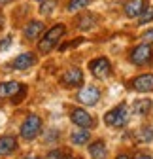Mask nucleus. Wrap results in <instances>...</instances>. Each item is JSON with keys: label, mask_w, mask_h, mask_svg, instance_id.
Wrapping results in <instances>:
<instances>
[{"label": "nucleus", "mask_w": 153, "mask_h": 159, "mask_svg": "<svg viewBox=\"0 0 153 159\" xmlns=\"http://www.w3.org/2000/svg\"><path fill=\"white\" fill-rule=\"evenodd\" d=\"M64 30H66L64 25H55V27H51V29L44 34V38L40 40V44H38V49H40L42 53H49V51L55 48V44L63 38Z\"/></svg>", "instance_id": "nucleus-1"}, {"label": "nucleus", "mask_w": 153, "mask_h": 159, "mask_svg": "<svg viewBox=\"0 0 153 159\" xmlns=\"http://www.w3.org/2000/svg\"><path fill=\"white\" fill-rule=\"evenodd\" d=\"M127 119H129V108L125 104H119L104 116V123L108 127H123L127 123Z\"/></svg>", "instance_id": "nucleus-2"}, {"label": "nucleus", "mask_w": 153, "mask_h": 159, "mask_svg": "<svg viewBox=\"0 0 153 159\" xmlns=\"http://www.w3.org/2000/svg\"><path fill=\"white\" fill-rule=\"evenodd\" d=\"M40 129H42V119L36 114H30L23 121V125H21V136L25 138V140H32L34 136H38Z\"/></svg>", "instance_id": "nucleus-3"}, {"label": "nucleus", "mask_w": 153, "mask_h": 159, "mask_svg": "<svg viewBox=\"0 0 153 159\" xmlns=\"http://www.w3.org/2000/svg\"><path fill=\"white\" fill-rule=\"evenodd\" d=\"M89 70H91V74L94 78L104 80V78H108L111 74V65H110V61L106 57H97V59H93L89 63Z\"/></svg>", "instance_id": "nucleus-4"}, {"label": "nucleus", "mask_w": 153, "mask_h": 159, "mask_svg": "<svg viewBox=\"0 0 153 159\" xmlns=\"http://www.w3.org/2000/svg\"><path fill=\"white\" fill-rule=\"evenodd\" d=\"M151 59H153V51H151L149 44H140L130 51V61L134 65H140V66L147 65V63H151Z\"/></svg>", "instance_id": "nucleus-5"}, {"label": "nucleus", "mask_w": 153, "mask_h": 159, "mask_svg": "<svg viewBox=\"0 0 153 159\" xmlns=\"http://www.w3.org/2000/svg\"><path fill=\"white\" fill-rule=\"evenodd\" d=\"M76 98H78L81 104H85V106H94L98 102V98H100V91L97 87H93V85H87V87H81L78 91Z\"/></svg>", "instance_id": "nucleus-6"}, {"label": "nucleus", "mask_w": 153, "mask_h": 159, "mask_svg": "<svg viewBox=\"0 0 153 159\" xmlns=\"http://www.w3.org/2000/svg\"><path fill=\"white\" fill-rule=\"evenodd\" d=\"M25 93V87L21 84L17 82H4L0 84V98H15V101H19V95Z\"/></svg>", "instance_id": "nucleus-7"}, {"label": "nucleus", "mask_w": 153, "mask_h": 159, "mask_svg": "<svg viewBox=\"0 0 153 159\" xmlns=\"http://www.w3.org/2000/svg\"><path fill=\"white\" fill-rule=\"evenodd\" d=\"M70 119L78 125L80 129H91L93 125H94V119L91 117V114H87L85 110H81V108H74L72 112H70Z\"/></svg>", "instance_id": "nucleus-8"}, {"label": "nucleus", "mask_w": 153, "mask_h": 159, "mask_svg": "<svg viewBox=\"0 0 153 159\" xmlns=\"http://www.w3.org/2000/svg\"><path fill=\"white\" fill-rule=\"evenodd\" d=\"M61 82H63V85H68V87L81 85V84H83V72H81L80 68H68V70L61 76Z\"/></svg>", "instance_id": "nucleus-9"}, {"label": "nucleus", "mask_w": 153, "mask_h": 159, "mask_svg": "<svg viewBox=\"0 0 153 159\" xmlns=\"http://www.w3.org/2000/svg\"><path fill=\"white\" fill-rule=\"evenodd\" d=\"M130 85H132V89H134V91H140V93L153 91V74H142V76L134 78Z\"/></svg>", "instance_id": "nucleus-10"}, {"label": "nucleus", "mask_w": 153, "mask_h": 159, "mask_svg": "<svg viewBox=\"0 0 153 159\" xmlns=\"http://www.w3.org/2000/svg\"><path fill=\"white\" fill-rule=\"evenodd\" d=\"M34 63H36V55L30 53V51H27V53L17 55V57H15V61L11 63V66H13L15 70H27V68H30Z\"/></svg>", "instance_id": "nucleus-11"}, {"label": "nucleus", "mask_w": 153, "mask_h": 159, "mask_svg": "<svg viewBox=\"0 0 153 159\" xmlns=\"http://www.w3.org/2000/svg\"><path fill=\"white\" fill-rule=\"evenodd\" d=\"M146 6H147V0H130V2L125 4V13L127 17H140Z\"/></svg>", "instance_id": "nucleus-12"}, {"label": "nucleus", "mask_w": 153, "mask_h": 159, "mask_svg": "<svg viewBox=\"0 0 153 159\" xmlns=\"http://www.w3.org/2000/svg\"><path fill=\"white\" fill-rule=\"evenodd\" d=\"M17 148V140H15V136L11 134H6L0 138V155H10L11 152H15Z\"/></svg>", "instance_id": "nucleus-13"}, {"label": "nucleus", "mask_w": 153, "mask_h": 159, "mask_svg": "<svg viewBox=\"0 0 153 159\" xmlns=\"http://www.w3.org/2000/svg\"><path fill=\"white\" fill-rule=\"evenodd\" d=\"M89 153H91L93 159H106L108 157V148L102 140H97L89 146Z\"/></svg>", "instance_id": "nucleus-14"}, {"label": "nucleus", "mask_w": 153, "mask_h": 159, "mask_svg": "<svg viewBox=\"0 0 153 159\" xmlns=\"http://www.w3.org/2000/svg\"><path fill=\"white\" fill-rule=\"evenodd\" d=\"M42 30H44V23L42 21H30L25 27V38L27 40H36L42 34Z\"/></svg>", "instance_id": "nucleus-15"}, {"label": "nucleus", "mask_w": 153, "mask_h": 159, "mask_svg": "<svg viewBox=\"0 0 153 159\" xmlns=\"http://www.w3.org/2000/svg\"><path fill=\"white\" fill-rule=\"evenodd\" d=\"M149 110H151V98H140L132 104V112L138 116H146Z\"/></svg>", "instance_id": "nucleus-16"}, {"label": "nucleus", "mask_w": 153, "mask_h": 159, "mask_svg": "<svg viewBox=\"0 0 153 159\" xmlns=\"http://www.w3.org/2000/svg\"><path fill=\"white\" fill-rule=\"evenodd\" d=\"M97 21H98V17L94 15V13H85V15H81V17L78 19V29L87 30V29L94 27V23H97Z\"/></svg>", "instance_id": "nucleus-17"}, {"label": "nucleus", "mask_w": 153, "mask_h": 159, "mask_svg": "<svg viewBox=\"0 0 153 159\" xmlns=\"http://www.w3.org/2000/svg\"><path fill=\"white\" fill-rule=\"evenodd\" d=\"M89 140V129H78L72 133V144L76 146H81Z\"/></svg>", "instance_id": "nucleus-18"}, {"label": "nucleus", "mask_w": 153, "mask_h": 159, "mask_svg": "<svg viewBox=\"0 0 153 159\" xmlns=\"http://www.w3.org/2000/svg\"><path fill=\"white\" fill-rule=\"evenodd\" d=\"M153 138V129L151 127H140L138 129V140L140 142H149Z\"/></svg>", "instance_id": "nucleus-19"}, {"label": "nucleus", "mask_w": 153, "mask_h": 159, "mask_svg": "<svg viewBox=\"0 0 153 159\" xmlns=\"http://www.w3.org/2000/svg\"><path fill=\"white\" fill-rule=\"evenodd\" d=\"M91 4V0H70L68 2V11H78L81 8H87Z\"/></svg>", "instance_id": "nucleus-20"}, {"label": "nucleus", "mask_w": 153, "mask_h": 159, "mask_svg": "<svg viewBox=\"0 0 153 159\" xmlns=\"http://www.w3.org/2000/svg\"><path fill=\"white\" fill-rule=\"evenodd\" d=\"M149 21H153V6H147V8L140 13V25H146V23H149Z\"/></svg>", "instance_id": "nucleus-21"}, {"label": "nucleus", "mask_w": 153, "mask_h": 159, "mask_svg": "<svg viewBox=\"0 0 153 159\" xmlns=\"http://www.w3.org/2000/svg\"><path fill=\"white\" fill-rule=\"evenodd\" d=\"M53 8H55V2H44V4H42V8H40V11H42L44 15H47V13H51V11H53Z\"/></svg>", "instance_id": "nucleus-22"}, {"label": "nucleus", "mask_w": 153, "mask_h": 159, "mask_svg": "<svg viewBox=\"0 0 153 159\" xmlns=\"http://www.w3.org/2000/svg\"><path fill=\"white\" fill-rule=\"evenodd\" d=\"M11 46V36H6L4 40H0V51H4Z\"/></svg>", "instance_id": "nucleus-23"}, {"label": "nucleus", "mask_w": 153, "mask_h": 159, "mask_svg": "<svg viewBox=\"0 0 153 159\" xmlns=\"http://www.w3.org/2000/svg\"><path fill=\"white\" fill-rule=\"evenodd\" d=\"M142 38H144V44H147V42H153V30H147V32H146Z\"/></svg>", "instance_id": "nucleus-24"}, {"label": "nucleus", "mask_w": 153, "mask_h": 159, "mask_svg": "<svg viewBox=\"0 0 153 159\" xmlns=\"http://www.w3.org/2000/svg\"><path fill=\"white\" fill-rule=\"evenodd\" d=\"M47 159H61V152H59V150H55V152H51V153L47 155Z\"/></svg>", "instance_id": "nucleus-25"}, {"label": "nucleus", "mask_w": 153, "mask_h": 159, "mask_svg": "<svg viewBox=\"0 0 153 159\" xmlns=\"http://www.w3.org/2000/svg\"><path fill=\"white\" fill-rule=\"evenodd\" d=\"M136 159H153V157H151V155H138Z\"/></svg>", "instance_id": "nucleus-26"}, {"label": "nucleus", "mask_w": 153, "mask_h": 159, "mask_svg": "<svg viewBox=\"0 0 153 159\" xmlns=\"http://www.w3.org/2000/svg\"><path fill=\"white\" fill-rule=\"evenodd\" d=\"M117 159H130L129 155H125V153H121V155H117Z\"/></svg>", "instance_id": "nucleus-27"}, {"label": "nucleus", "mask_w": 153, "mask_h": 159, "mask_svg": "<svg viewBox=\"0 0 153 159\" xmlns=\"http://www.w3.org/2000/svg\"><path fill=\"white\" fill-rule=\"evenodd\" d=\"M10 2V0H0V4H8Z\"/></svg>", "instance_id": "nucleus-28"}, {"label": "nucleus", "mask_w": 153, "mask_h": 159, "mask_svg": "<svg viewBox=\"0 0 153 159\" xmlns=\"http://www.w3.org/2000/svg\"><path fill=\"white\" fill-rule=\"evenodd\" d=\"M63 159H74V157H72V155H66V157H63Z\"/></svg>", "instance_id": "nucleus-29"}, {"label": "nucleus", "mask_w": 153, "mask_h": 159, "mask_svg": "<svg viewBox=\"0 0 153 159\" xmlns=\"http://www.w3.org/2000/svg\"><path fill=\"white\" fill-rule=\"evenodd\" d=\"M25 159H36V157H32V155H28V157H25Z\"/></svg>", "instance_id": "nucleus-30"}, {"label": "nucleus", "mask_w": 153, "mask_h": 159, "mask_svg": "<svg viewBox=\"0 0 153 159\" xmlns=\"http://www.w3.org/2000/svg\"><path fill=\"white\" fill-rule=\"evenodd\" d=\"M38 2H44V0H38Z\"/></svg>", "instance_id": "nucleus-31"}]
</instances>
